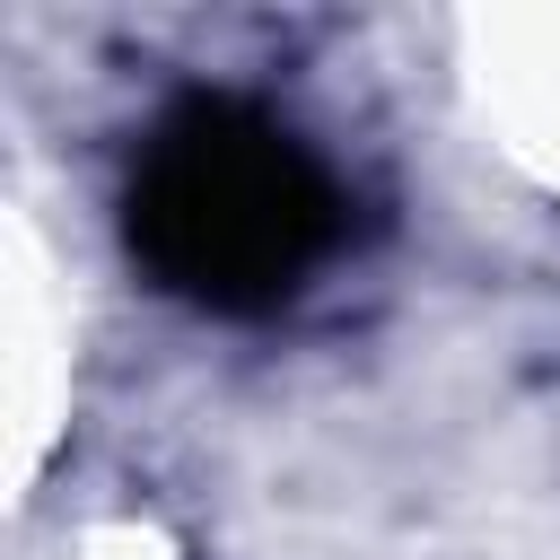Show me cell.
Returning a JSON list of instances; mask_svg holds the SVG:
<instances>
[{"label": "cell", "mask_w": 560, "mask_h": 560, "mask_svg": "<svg viewBox=\"0 0 560 560\" xmlns=\"http://www.w3.org/2000/svg\"><path fill=\"white\" fill-rule=\"evenodd\" d=\"M122 228L158 289L210 315H262L332 254L341 192L289 122L236 96H192L149 131Z\"/></svg>", "instance_id": "obj_1"}]
</instances>
